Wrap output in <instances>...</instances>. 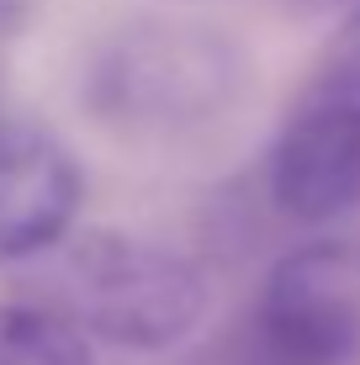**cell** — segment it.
<instances>
[{"label":"cell","mask_w":360,"mask_h":365,"mask_svg":"<svg viewBox=\"0 0 360 365\" xmlns=\"http://www.w3.org/2000/svg\"><path fill=\"white\" fill-rule=\"evenodd\" d=\"M21 270V302L117 349H170L202 323L207 281L185 255L117 228L64 233Z\"/></svg>","instance_id":"1"},{"label":"cell","mask_w":360,"mask_h":365,"mask_svg":"<svg viewBox=\"0 0 360 365\" xmlns=\"http://www.w3.org/2000/svg\"><path fill=\"white\" fill-rule=\"evenodd\" d=\"M250 85L244 48L217 27L143 21L111 37L91 69V106L122 128L175 133L228 111Z\"/></svg>","instance_id":"2"},{"label":"cell","mask_w":360,"mask_h":365,"mask_svg":"<svg viewBox=\"0 0 360 365\" xmlns=\"http://www.w3.org/2000/svg\"><path fill=\"white\" fill-rule=\"evenodd\" d=\"M254 339L276 365H360V238H313L270 265Z\"/></svg>","instance_id":"3"},{"label":"cell","mask_w":360,"mask_h":365,"mask_svg":"<svg viewBox=\"0 0 360 365\" xmlns=\"http://www.w3.org/2000/svg\"><path fill=\"white\" fill-rule=\"evenodd\" d=\"M270 201L297 222L360 212V91L313 80L270 143Z\"/></svg>","instance_id":"4"},{"label":"cell","mask_w":360,"mask_h":365,"mask_svg":"<svg viewBox=\"0 0 360 365\" xmlns=\"http://www.w3.org/2000/svg\"><path fill=\"white\" fill-rule=\"evenodd\" d=\"M85 175L43 122L0 106V265H27L74 233Z\"/></svg>","instance_id":"5"},{"label":"cell","mask_w":360,"mask_h":365,"mask_svg":"<svg viewBox=\"0 0 360 365\" xmlns=\"http://www.w3.org/2000/svg\"><path fill=\"white\" fill-rule=\"evenodd\" d=\"M0 365H91V339L37 302H0Z\"/></svg>","instance_id":"6"},{"label":"cell","mask_w":360,"mask_h":365,"mask_svg":"<svg viewBox=\"0 0 360 365\" xmlns=\"http://www.w3.org/2000/svg\"><path fill=\"white\" fill-rule=\"evenodd\" d=\"M318 80L344 85V91H360V11L344 21L339 32H334V43H329V53H324V69H318Z\"/></svg>","instance_id":"7"},{"label":"cell","mask_w":360,"mask_h":365,"mask_svg":"<svg viewBox=\"0 0 360 365\" xmlns=\"http://www.w3.org/2000/svg\"><path fill=\"white\" fill-rule=\"evenodd\" d=\"M32 11H37V0H0V43H11V37L27 27Z\"/></svg>","instance_id":"8"},{"label":"cell","mask_w":360,"mask_h":365,"mask_svg":"<svg viewBox=\"0 0 360 365\" xmlns=\"http://www.w3.org/2000/svg\"><path fill=\"white\" fill-rule=\"evenodd\" d=\"M307 6H334V0H307Z\"/></svg>","instance_id":"9"}]
</instances>
